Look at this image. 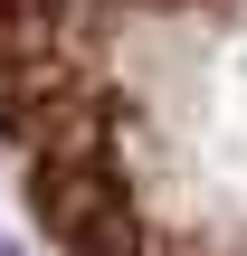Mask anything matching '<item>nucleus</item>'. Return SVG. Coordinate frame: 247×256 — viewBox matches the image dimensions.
I'll return each instance as SVG.
<instances>
[{
  "instance_id": "nucleus-1",
  "label": "nucleus",
  "mask_w": 247,
  "mask_h": 256,
  "mask_svg": "<svg viewBox=\"0 0 247 256\" xmlns=\"http://www.w3.org/2000/svg\"><path fill=\"white\" fill-rule=\"evenodd\" d=\"M0 256H19V247H10V238H0Z\"/></svg>"
}]
</instances>
